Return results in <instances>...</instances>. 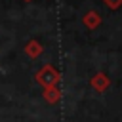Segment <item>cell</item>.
<instances>
[{
    "label": "cell",
    "instance_id": "3",
    "mask_svg": "<svg viewBox=\"0 0 122 122\" xmlns=\"http://www.w3.org/2000/svg\"><path fill=\"white\" fill-rule=\"evenodd\" d=\"M46 99H48V101H55V99H57V92L51 90V88H48V90H46Z\"/></svg>",
    "mask_w": 122,
    "mask_h": 122
},
{
    "label": "cell",
    "instance_id": "2",
    "mask_svg": "<svg viewBox=\"0 0 122 122\" xmlns=\"http://www.w3.org/2000/svg\"><path fill=\"white\" fill-rule=\"evenodd\" d=\"M25 53L34 59V57H38V55L42 53V46H40L36 40H30V42H27V46H25Z\"/></svg>",
    "mask_w": 122,
    "mask_h": 122
},
{
    "label": "cell",
    "instance_id": "1",
    "mask_svg": "<svg viewBox=\"0 0 122 122\" xmlns=\"http://www.w3.org/2000/svg\"><path fill=\"white\" fill-rule=\"evenodd\" d=\"M36 80H38L40 84H44L46 88H50V86L57 80V72H55L51 67H44L40 72H36Z\"/></svg>",
    "mask_w": 122,
    "mask_h": 122
}]
</instances>
